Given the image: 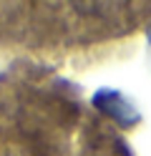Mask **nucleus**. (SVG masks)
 Returning <instances> with one entry per match:
<instances>
[{
    "label": "nucleus",
    "instance_id": "1",
    "mask_svg": "<svg viewBox=\"0 0 151 156\" xmlns=\"http://www.w3.org/2000/svg\"><path fill=\"white\" fill-rule=\"evenodd\" d=\"M96 106H98V108H103L108 116H116L121 123H131V121H136L134 108H131V106H128L124 98H121L116 91H101V93L96 96Z\"/></svg>",
    "mask_w": 151,
    "mask_h": 156
}]
</instances>
